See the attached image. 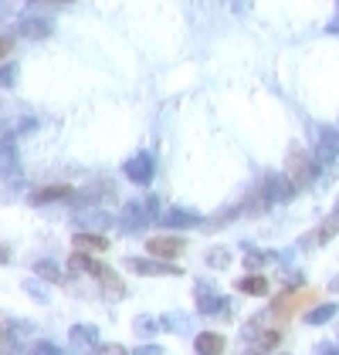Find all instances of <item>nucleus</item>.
I'll return each mask as SVG.
<instances>
[{
  "instance_id": "nucleus-1",
  "label": "nucleus",
  "mask_w": 339,
  "mask_h": 355,
  "mask_svg": "<svg viewBox=\"0 0 339 355\" xmlns=\"http://www.w3.org/2000/svg\"><path fill=\"white\" fill-rule=\"evenodd\" d=\"M68 264H72V271L92 274V277H95V281H99V284H102V288H106V291H109L113 298H122V295H126V284L119 281V274H115L113 268H106L102 261H95V257H92L88 250H75Z\"/></svg>"
},
{
  "instance_id": "nucleus-2",
  "label": "nucleus",
  "mask_w": 339,
  "mask_h": 355,
  "mask_svg": "<svg viewBox=\"0 0 339 355\" xmlns=\"http://www.w3.org/2000/svg\"><path fill=\"white\" fill-rule=\"evenodd\" d=\"M156 217H160V200H156V196H140V200H129V203L122 207L119 227H122L126 234H140V230H146Z\"/></svg>"
},
{
  "instance_id": "nucleus-3",
  "label": "nucleus",
  "mask_w": 339,
  "mask_h": 355,
  "mask_svg": "<svg viewBox=\"0 0 339 355\" xmlns=\"http://www.w3.org/2000/svg\"><path fill=\"white\" fill-rule=\"evenodd\" d=\"M285 173H288V180H292L299 190L312 187L315 176H319V159H315V153L302 149V146H292V153H288V159H285Z\"/></svg>"
},
{
  "instance_id": "nucleus-4",
  "label": "nucleus",
  "mask_w": 339,
  "mask_h": 355,
  "mask_svg": "<svg viewBox=\"0 0 339 355\" xmlns=\"http://www.w3.org/2000/svg\"><path fill=\"white\" fill-rule=\"evenodd\" d=\"M309 136H312V153H315L319 166L336 163V156H339V132L336 129L326 125V122H312Z\"/></svg>"
},
{
  "instance_id": "nucleus-5",
  "label": "nucleus",
  "mask_w": 339,
  "mask_h": 355,
  "mask_svg": "<svg viewBox=\"0 0 339 355\" xmlns=\"http://www.w3.org/2000/svg\"><path fill=\"white\" fill-rule=\"evenodd\" d=\"M279 200H275V190H272V180H268V173L258 180L248 193V200L241 203V210H245V217H261V214H268L272 207H275Z\"/></svg>"
},
{
  "instance_id": "nucleus-6",
  "label": "nucleus",
  "mask_w": 339,
  "mask_h": 355,
  "mask_svg": "<svg viewBox=\"0 0 339 355\" xmlns=\"http://www.w3.org/2000/svg\"><path fill=\"white\" fill-rule=\"evenodd\" d=\"M194 291H197V311L200 315H207V318H231V298L217 295L214 284L200 281Z\"/></svg>"
},
{
  "instance_id": "nucleus-7",
  "label": "nucleus",
  "mask_w": 339,
  "mask_h": 355,
  "mask_svg": "<svg viewBox=\"0 0 339 355\" xmlns=\"http://www.w3.org/2000/svg\"><path fill=\"white\" fill-rule=\"evenodd\" d=\"M126 268L133 274H142V277H180V268L173 261H163V257H126Z\"/></svg>"
},
{
  "instance_id": "nucleus-8",
  "label": "nucleus",
  "mask_w": 339,
  "mask_h": 355,
  "mask_svg": "<svg viewBox=\"0 0 339 355\" xmlns=\"http://www.w3.org/2000/svg\"><path fill=\"white\" fill-rule=\"evenodd\" d=\"M122 173H126V180H129V183H136V187H149V183H153V173H156L153 153H149V149H142V153H136V156H129V159L122 163Z\"/></svg>"
},
{
  "instance_id": "nucleus-9",
  "label": "nucleus",
  "mask_w": 339,
  "mask_h": 355,
  "mask_svg": "<svg viewBox=\"0 0 339 355\" xmlns=\"http://www.w3.org/2000/svg\"><path fill=\"white\" fill-rule=\"evenodd\" d=\"M163 227H170V230H204V227H207V220L200 217V214H194V210L173 207V210L163 214Z\"/></svg>"
},
{
  "instance_id": "nucleus-10",
  "label": "nucleus",
  "mask_w": 339,
  "mask_h": 355,
  "mask_svg": "<svg viewBox=\"0 0 339 355\" xmlns=\"http://www.w3.org/2000/svg\"><path fill=\"white\" fill-rule=\"evenodd\" d=\"M336 234H339V217H336V214H329V217H326L322 223H319V227H315V230H309V234H306V237L299 241V247H302V250L322 247V244H329V241H333Z\"/></svg>"
},
{
  "instance_id": "nucleus-11",
  "label": "nucleus",
  "mask_w": 339,
  "mask_h": 355,
  "mask_svg": "<svg viewBox=\"0 0 339 355\" xmlns=\"http://www.w3.org/2000/svg\"><path fill=\"white\" fill-rule=\"evenodd\" d=\"M146 250L156 254V257H163V261H176V257L187 250V241H183V237H149V241H146Z\"/></svg>"
},
{
  "instance_id": "nucleus-12",
  "label": "nucleus",
  "mask_w": 339,
  "mask_h": 355,
  "mask_svg": "<svg viewBox=\"0 0 339 355\" xmlns=\"http://www.w3.org/2000/svg\"><path fill=\"white\" fill-rule=\"evenodd\" d=\"M51 31H55V24L48 17H28V21L17 24V37H24V41H44V37H51Z\"/></svg>"
},
{
  "instance_id": "nucleus-13",
  "label": "nucleus",
  "mask_w": 339,
  "mask_h": 355,
  "mask_svg": "<svg viewBox=\"0 0 339 355\" xmlns=\"http://www.w3.org/2000/svg\"><path fill=\"white\" fill-rule=\"evenodd\" d=\"M68 342H72V349H99L102 345V335H99L95 325H72Z\"/></svg>"
},
{
  "instance_id": "nucleus-14",
  "label": "nucleus",
  "mask_w": 339,
  "mask_h": 355,
  "mask_svg": "<svg viewBox=\"0 0 339 355\" xmlns=\"http://www.w3.org/2000/svg\"><path fill=\"white\" fill-rule=\"evenodd\" d=\"M113 183H92V187H85V190H75V196L68 200V203H78V207H92V203H106L102 196H113Z\"/></svg>"
},
{
  "instance_id": "nucleus-15",
  "label": "nucleus",
  "mask_w": 339,
  "mask_h": 355,
  "mask_svg": "<svg viewBox=\"0 0 339 355\" xmlns=\"http://www.w3.org/2000/svg\"><path fill=\"white\" fill-rule=\"evenodd\" d=\"M75 227H82V230H106V227H115V217H109L106 210H78L75 214Z\"/></svg>"
},
{
  "instance_id": "nucleus-16",
  "label": "nucleus",
  "mask_w": 339,
  "mask_h": 355,
  "mask_svg": "<svg viewBox=\"0 0 339 355\" xmlns=\"http://www.w3.org/2000/svg\"><path fill=\"white\" fill-rule=\"evenodd\" d=\"M75 190L72 187H65V183H58V187H41V190L31 193V203L34 207H48V203H58V200H72Z\"/></svg>"
},
{
  "instance_id": "nucleus-17",
  "label": "nucleus",
  "mask_w": 339,
  "mask_h": 355,
  "mask_svg": "<svg viewBox=\"0 0 339 355\" xmlns=\"http://www.w3.org/2000/svg\"><path fill=\"white\" fill-rule=\"evenodd\" d=\"M194 349L200 355H221L227 349V342H224V335H217V331H197L194 335Z\"/></svg>"
},
{
  "instance_id": "nucleus-18",
  "label": "nucleus",
  "mask_w": 339,
  "mask_h": 355,
  "mask_svg": "<svg viewBox=\"0 0 339 355\" xmlns=\"http://www.w3.org/2000/svg\"><path fill=\"white\" fill-rule=\"evenodd\" d=\"M72 244L75 250H92V254H102V250H109V237L99 230V234H88V230H78L75 237H72Z\"/></svg>"
},
{
  "instance_id": "nucleus-19",
  "label": "nucleus",
  "mask_w": 339,
  "mask_h": 355,
  "mask_svg": "<svg viewBox=\"0 0 339 355\" xmlns=\"http://www.w3.org/2000/svg\"><path fill=\"white\" fill-rule=\"evenodd\" d=\"M306 298H309V295H292V284H288L282 295L272 301V315H275V318H288V315H292Z\"/></svg>"
},
{
  "instance_id": "nucleus-20",
  "label": "nucleus",
  "mask_w": 339,
  "mask_h": 355,
  "mask_svg": "<svg viewBox=\"0 0 339 355\" xmlns=\"http://www.w3.org/2000/svg\"><path fill=\"white\" fill-rule=\"evenodd\" d=\"M234 288H238L241 295H251V298H265V295H268V281H265V274H248V277L234 281Z\"/></svg>"
},
{
  "instance_id": "nucleus-21",
  "label": "nucleus",
  "mask_w": 339,
  "mask_h": 355,
  "mask_svg": "<svg viewBox=\"0 0 339 355\" xmlns=\"http://www.w3.org/2000/svg\"><path fill=\"white\" fill-rule=\"evenodd\" d=\"M339 304H333V301H326V304H315V308H309L306 311V325H329L333 318H336Z\"/></svg>"
},
{
  "instance_id": "nucleus-22",
  "label": "nucleus",
  "mask_w": 339,
  "mask_h": 355,
  "mask_svg": "<svg viewBox=\"0 0 339 355\" xmlns=\"http://www.w3.org/2000/svg\"><path fill=\"white\" fill-rule=\"evenodd\" d=\"M34 274L41 277V281H48V284H65V274H61V268H58L55 261H34Z\"/></svg>"
},
{
  "instance_id": "nucleus-23",
  "label": "nucleus",
  "mask_w": 339,
  "mask_h": 355,
  "mask_svg": "<svg viewBox=\"0 0 339 355\" xmlns=\"http://www.w3.org/2000/svg\"><path fill=\"white\" fill-rule=\"evenodd\" d=\"M207 268L210 271H227L231 268V250H224V247H214V250H207Z\"/></svg>"
},
{
  "instance_id": "nucleus-24",
  "label": "nucleus",
  "mask_w": 339,
  "mask_h": 355,
  "mask_svg": "<svg viewBox=\"0 0 339 355\" xmlns=\"http://www.w3.org/2000/svg\"><path fill=\"white\" fill-rule=\"evenodd\" d=\"M279 345H282V331H275V328H265L261 338L254 342L258 352H272V349H279Z\"/></svg>"
},
{
  "instance_id": "nucleus-25",
  "label": "nucleus",
  "mask_w": 339,
  "mask_h": 355,
  "mask_svg": "<svg viewBox=\"0 0 339 355\" xmlns=\"http://www.w3.org/2000/svg\"><path fill=\"white\" fill-rule=\"evenodd\" d=\"M241 214H245L241 207H227L224 214H217V217H210V220H207V227H204V230H224L227 223H231L234 217H241Z\"/></svg>"
},
{
  "instance_id": "nucleus-26",
  "label": "nucleus",
  "mask_w": 339,
  "mask_h": 355,
  "mask_svg": "<svg viewBox=\"0 0 339 355\" xmlns=\"http://www.w3.org/2000/svg\"><path fill=\"white\" fill-rule=\"evenodd\" d=\"M133 328H136V335H156V331L163 328V318H153V315H140V318L133 322Z\"/></svg>"
},
{
  "instance_id": "nucleus-27",
  "label": "nucleus",
  "mask_w": 339,
  "mask_h": 355,
  "mask_svg": "<svg viewBox=\"0 0 339 355\" xmlns=\"http://www.w3.org/2000/svg\"><path fill=\"white\" fill-rule=\"evenodd\" d=\"M163 328L176 331V335H183V331H190V318L180 315V311H170V315H163Z\"/></svg>"
},
{
  "instance_id": "nucleus-28",
  "label": "nucleus",
  "mask_w": 339,
  "mask_h": 355,
  "mask_svg": "<svg viewBox=\"0 0 339 355\" xmlns=\"http://www.w3.org/2000/svg\"><path fill=\"white\" fill-rule=\"evenodd\" d=\"M21 288L28 291L31 298L38 301V304H48V291L41 288V277H31V281H21Z\"/></svg>"
},
{
  "instance_id": "nucleus-29",
  "label": "nucleus",
  "mask_w": 339,
  "mask_h": 355,
  "mask_svg": "<svg viewBox=\"0 0 339 355\" xmlns=\"http://www.w3.org/2000/svg\"><path fill=\"white\" fill-rule=\"evenodd\" d=\"M272 261V254H265V250H248V257H245V268H265Z\"/></svg>"
},
{
  "instance_id": "nucleus-30",
  "label": "nucleus",
  "mask_w": 339,
  "mask_h": 355,
  "mask_svg": "<svg viewBox=\"0 0 339 355\" xmlns=\"http://www.w3.org/2000/svg\"><path fill=\"white\" fill-rule=\"evenodd\" d=\"M31 352H38V355H58L61 349H58L55 342H34V345H31Z\"/></svg>"
},
{
  "instance_id": "nucleus-31",
  "label": "nucleus",
  "mask_w": 339,
  "mask_h": 355,
  "mask_svg": "<svg viewBox=\"0 0 339 355\" xmlns=\"http://www.w3.org/2000/svg\"><path fill=\"white\" fill-rule=\"evenodd\" d=\"M140 355H163V345H156V342H146V345H140Z\"/></svg>"
},
{
  "instance_id": "nucleus-32",
  "label": "nucleus",
  "mask_w": 339,
  "mask_h": 355,
  "mask_svg": "<svg viewBox=\"0 0 339 355\" xmlns=\"http://www.w3.org/2000/svg\"><path fill=\"white\" fill-rule=\"evenodd\" d=\"M10 85H14V64L7 61V64H3V88H10Z\"/></svg>"
},
{
  "instance_id": "nucleus-33",
  "label": "nucleus",
  "mask_w": 339,
  "mask_h": 355,
  "mask_svg": "<svg viewBox=\"0 0 339 355\" xmlns=\"http://www.w3.org/2000/svg\"><path fill=\"white\" fill-rule=\"evenodd\" d=\"M95 352H109V355H122V352H126V349H122V345H106V342H102V345H99V349H95Z\"/></svg>"
},
{
  "instance_id": "nucleus-34",
  "label": "nucleus",
  "mask_w": 339,
  "mask_h": 355,
  "mask_svg": "<svg viewBox=\"0 0 339 355\" xmlns=\"http://www.w3.org/2000/svg\"><path fill=\"white\" fill-rule=\"evenodd\" d=\"M312 352H339V345H329V342H319Z\"/></svg>"
},
{
  "instance_id": "nucleus-35",
  "label": "nucleus",
  "mask_w": 339,
  "mask_h": 355,
  "mask_svg": "<svg viewBox=\"0 0 339 355\" xmlns=\"http://www.w3.org/2000/svg\"><path fill=\"white\" fill-rule=\"evenodd\" d=\"M326 31H329V34H339V17H333V21L326 24Z\"/></svg>"
},
{
  "instance_id": "nucleus-36",
  "label": "nucleus",
  "mask_w": 339,
  "mask_h": 355,
  "mask_svg": "<svg viewBox=\"0 0 339 355\" xmlns=\"http://www.w3.org/2000/svg\"><path fill=\"white\" fill-rule=\"evenodd\" d=\"M34 3H72V0H34Z\"/></svg>"
},
{
  "instance_id": "nucleus-37",
  "label": "nucleus",
  "mask_w": 339,
  "mask_h": 355,
  "mask_svg": "<svg viewBox=\"0 0 339 355\" xmlns=\"http://www.w3.org/2000/svg\"><path fill=\"white\" fill-rule=\"evenodd\" d=\"M329 291H339V281H329Z\"/></svg>"
},
{
  "instance_id": "nucleus-38",
  "label": "nucleus",
  "mask_w": 339,
  "mask_h": 355,
  "mask_svg": "<svg viewBox=\"0 0 339 355\" xmlns=\"http://www.w3.org/2000/svg\"><path fill=\"white\" fill-rule=\"evenodd\" d=\"M333 214H336V217H339V200H336V207H333Z\"/></svg>"
}]
</instances>
